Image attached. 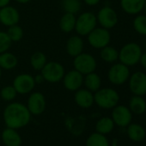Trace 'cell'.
<instances>
[{
  "label": "cell",
  "instance_id": "603a6c76",
  "mask_svg": "<svg viewBox=\"0 0 146 146\" xmlns=\"http://www.w3.org/2000/svg\"><path fill=\"white\" fill-rule=\"evenodd\" d=\"M77 18L74 14L65 13L60 19L59 28L64 33H70L75 29Z\"/></svg>",
  "mask_w": 146,
  "mask_h": 146
},
{
  "label": "cell",
  "instance_id": "60d3db41",
  "mask_svg": "<svg viewBox=\"0 0 146 146\" xmlns=\"http://www.w3.org/2000/svg\"><path fill=\"white\" fill-rule=\"evenodd\" d=\"M145 49H146V44H145Z\"/></svg>",
  "mask_w": 146,
  "mask_h": 146
},
{
  "label": "cell",
  "instance_id": "3957f363",
  "mask_svg": "<svg viewBox=\"0 0 146 146\" xmlns=\"http://www.w3.org/2000/svg\"><path fill=\"white\" fill-rule=\"evenodd\" d=\"M94 100L97 106L101 108L112 109L118 105L119 95L112 88H103L95 92Z\"/></svg>",
  "mask_w": 146,
  "mask_h": 146
},
{
  "label": "cell",
  "instance_id": "74e56055",
  "mask_svg": "<svg viewBox=\"0 0 146 146\" xmlns=\"http://www.w3.org/2000/svg\"><path fill=\"white\" fill-rule=\"evenodd\" d=\"M15 1H17L19 4H27V3L30 2L31 0H15Z\"/></svg>",
  "mask_w": 146,
  "mask_h": 146
},
{
  "label": "cell",
  "instance_id": "7a4b0ae2",
  "mask_svg": "<svg viewBox=\"0 0 146 146\" xmlns=\"http://www.w3.org/2000/svg\"><path fill=\"white\" fill-rule=\"evenodd\" d=\"M142 53V48L137 43L128 42L119 51V60L128 67L134 66L139 63Z\"/></svg>",
  "mask_w": 146,
  "mask_h": 146
},
{
  "label": "cell",
  "instance_id": "30bf717a",
  "mask_svg": "<svg viewBox=\"0 0 146 146\" xmlns=\"http://www.w3.org/2000/svg\"><path fill=\"white\" fill-rule=\"evenodd\" d=\"M129 89L134 96L146 95V74L143 71H136L130 75L128 79Z\"/></svg>",
  "mask_w": 146,
  "mask_h": 146
},
{
  "label": "cell",
  "instance_id": "4dcf8cb0",
  "mask_svg": "<svg viewBox=\"0 0 146 146\" xmlns=\"http://www.w3.org/2000/svg\"><path fill=\"white\" fill-rule=\"evenodd\" d=\"M9 38L11 39V42H17L22 40L23 36V30L22 27H20L17 24L10 26L8 29V31L6 32Z\"/></svg>",
  "mask_w": 146,
  "mask_h": 146
},
{
  "label": "cell",
  "instance_id": "e575fe53",
  "mask_svg": "<svg viewBox=\"0 0 146 146\" xmlns=\"http://www.w3.org/2000/svg\"><path fill=\"white\" fill-rule=\"evenodd\" d=\"M139 63L141 64V65L146 69V52L144 53H142V56L140 58V60H139Z\"/></svg>",
  "mask_w": 146,
  "mask_h": 146
},
{
  "label": "cell",
  "instance_id": "ab89813d",
  "mask_svg": "<svg viewBox=\"0 0 146 146\" xmlns=\"http://www.w3.org/2000/svg\"><path fill=\"white\" fill-rule=\"evenodd\" d=\"M1 76H2V70H1V68H0V78H1Z\"/></svg>",
  "mask_w": 146,
  "mask_h": 146
},
{
  "label": "cell",
  "instance_id": "ac0fdd59",
  "mask_svg": "<svg viewBox=\"0 0 146 146\" xmlns=\"http://www.w3.org/2000/svg\"><path fill=\"white\" fill-rule=\"evenodd\" d=\"M145 0H120V7L128 15H138L143 11Z\"/></svg>",
  "mask_w": 146,
  "mask_h": 146
},
{
  "label": "cell",
  "instance_id": "cb8c5ba5",
  "mask_svg": "<svg viewBox=\"0 0 146 146\" xmlns=\"http://www.w3.org/2000/svg\"><path fill=\"white\" fill-rule=\"evenodd\" d=\"M17 58L11 52H5L0 53V68L4 70H12L17 65Z\"/></svg>",
  "mask_w": 146,
  "mask_h": 146
},
{
  "label": "cell",
  "instance_id": "277c9868",
  "mask_svg": "<svg viewBox=\"0 0 146 146\" xmlns=\"http://www.w3.org/2000/svg\"><path fill=\"white\" fill-rule=\"evenodd\" d=\"M41 75L45 81L54 84L61 81L64 76V68L58 62H46L41 70Z\"/></svg>",
  "mask_w": 146,
  "mask_h": 146
},
{
  "label": "cell",
  "instance_id": "d4e9b609",
  "mask_svg": "<svg viewBox=\"0 0 146 146\" xmlns=\"http://www.w3.org/2000/svg\"><path fill=\"white\" fill-rule=\"evenodd\" d=\"M114 128V122L112 118L103 117L101 118L96 124V131L101 134L106 135L110 133Z\"/></svg>",
  "mask_w": 146,
  "mask_h": 146
},
{
  "label": "cell",
  "instance_id": "ba28073f",
  "mask_svg": "<svg viewBox=\"0 0 146 146\" xmlns=\"http://www.w3.org/2000/svg\"><path fill=\"white\" fill-rule=\"evenodd\" d=\"M87 36L90 45L96 49H102L108 46L111 40V35L108 29L104 28H96Z\"/></svg>",
  "mask_w": 146,
  "mask_h": 146
},
{
  "label": "cell",
  "instance_id": "7402d4cb",
  "mask_svg": "<svg viewBox=\"0 0 146 146\" xmlns=\"http://www.w3.org/2000/svg\"><path fill=\"white\" fill-rule=\"evenodd\" d=\"M84 84L88 90L91 92H96L101 89L102 79L97 73L94 71L85 75V78H84Z\"/></svg>",
  "mask_w": 146,
  "mask_h": 146
},
{
  "label": "cell",
  "instance_id": "6da1fadb",
  "mask_svg": "<svg viewBox=\"0 0 146 146\" xmlns=\"http://www.w3.org/2000/svg\"><path fill=\"white\" fill-rule=\"evenodd\" d=\"M31 115L27 106L20 102H12L4 110V120L6 126L16 130L26 126L30 121Z\"/></svg>",
  "mask_w": 146,
  "mask_h": 146
},
{
  "label": "cell",
  "instance_id": "44dd1931",
  "mask_svg": "<svg viewBox=\"0 0 146 146\" xmlns=\"http://www.w3.org/2000/svg\"><path fill=\"white\" fill-rule=\"evenodd\" d=\"M129 109L136 115L143 114L146 112V101L143 96H133L129 102Z\"/></svg>",
  "mask_w": 146,
  "mask_h": 146
},
{
  "label": "cell",
  "instance_id": "4fadbf2b",
  "mask_svg": "<svg viewBox=\"0 0 146 146\" xmlns=\"http://www.w3.org/2000/svg\"><path fill=\"white\" fill-rule=\"evenodd\" d=\"M27 108L33 115L41 114L46 108V99L43 94L40 92H35L31 94L28 99Z\"/></svg>",
  "mask_w": 146,
  "mask_h": 146
},
{
  "label": "cell",
  "instance_id": "484cf974",
  "mask_svg": "<svg viewBox=\"0 0 146 146\" xmlns=\"http://www.w3.org/2000/svg\"><path fill=\"white\" fill-rule=\"evenodd\" d=\"M100 56L107 63H113L119 59V51L113 46H107L101 49Z\"/></svg>",
  "mask_w": 146,
  "mask_h": 146
},
{
  "label": "cell",
  "instance_id": "f1b7e54d",
  "mask_svg": "<svg viewBox=\"0 0 146 146\" xmlns=\"http://www.w3.org/2000/svg\"><path fill=\"white\" fill-rule=\"evenodd\" d=\"M30 64L32 67L36 70H41L46 64V57L41 52H35L30 58Z\"/></svg>",
  "mask_w": 146,
  "mask_h": 146
},
{
  "label": "cell",
  "instance_id": "d6986e66",
  "mask_svg": "<svg viewBox=\"0 0 146 146\" xmlns=\"http://www.w3.org/2000/svg\"><path fill=\"white\" fill-rule=\"evenodd\" d=\"M84 41L80 36H71L66 43V52L70 56L76 57L83 52Z\"/></svg>",
  "mask_w": 146,
  "mask_h": 146
},
{
  "label": "cell",
  "instance_id": "9a60e30c",
  "mask_svg": "<svg viewBox=\"0 0 146 146\" xmlns=\"http://www.w3.org/2000/svg\"><path fill=\"white\" fill-rule=\"evenodd\" d=\"M20 20V15L17 9L12 6L0 8V23L5 26L10 27L17 24Z\"/></svg>",
  "mask_w": 146,
  "mask_h": 146
},
{
  "label": "cell",
  "instance_id": "8fae6325",
  "mask_svg": "<svg viewBox=\"0 0 146 146\" xmlns=\"http://www.w3.org/2000/svg\"><path fill=\"white\" fill-rule=\"evenodd\" d=\"M112 119L114 125L119 127H126L131 124L132 119V113L128 107L125 105H117L112 108Z\"/></svg>",
  "mask_w": 146,
  "mask_h": 146
},
{
  "label": "cell",
  "instance_id": "e0dca14e",
  "mask_svg": "<svg viewBox=\"0 0 146 146\" xmlns=\"http://www.w3.org/2000/svg\"><path fill=\"white\" fill-rule=\"evenodd\" d=\"M1 139L5 146H21L23 140L16 129L7 127L1 134Z\"/></svg>",
  "mask_w": 146,
  "mask_h": 146
},
{
  "label": "cell",
  "instance_id": "5bb4252c",
  "mask_svg": "<svg viewBox=\"0 0 146 146\" xmlns=\"http://www.w3.org/2000/svg\"><path fill=\"white\" fill-rule=\"evenodd\" d=\"M63 82L66 90L70 91H77L84 84V75L74 69L64 76Z\"/></svg>",
  "mask_w": 146,
  "mask_h": 146
},
{
  "label": "cell",
  "instance_id": "1f68e13d",
  "mask_svg": "<svg viewBox=\"0 0 146 146\" xmlns=\"http://www.w3.org/2000/svg\"><path fill=\"white\" fill-rule=\"evenodd\" d=\"M17 92L13 85L5 86L1 90V91H0V97L6 102L13 101L17 97Z\"/></svg>",
  "mask_w": 146,
  "mask_h": 146
},
{
  "label": "cell",
  "instance_id": "836d02e7",
  "mask_svg": "<svg viewBox=\"0 0 146 146\" xmlns=\"http://www.w3.org/2000/svg\"><path fill=\"white\" fill-rule=\"evenodd\" d=\"M84 1L86 5H88L90 6H95L100 3L101 0H84Z\"/></svg>",
  "mask_w": 146,
  "mask_h": 146
},
{
  "label": "cell",
  "instance_id": "f35d334b",
  "mask_svg": "<svg viewBox=\"0 0 146 146\" xmlns=\"http://www.w3.org/2000/svg\"><path fill=\"white\" fill-rule=\"evenodd\" d=\"M143 11L144 12V15L146 16V0L144 2V5H143Z\"/></svg>",
  "mask_w": 146,
  "mask_h": 146
},
{
  "label": "cell",
  "instance_id": "5b68a950",
  "mask_svg": "<svg viewBox=\"0 0 146 146\" xmlns=\"http://www.w3.org/2000/svg\"><path fill=\"white\" fill-rule=\"evenodd\" d=\"M129 67L122 63H117L111 66L108 70V78L111 84L113 85H122L125 84L130 78Z\"/></svg>",
  "mask_w": 146,
  "mask_h": 146
},
{
  "label": "cell",
  "instance_id": "9c48e42d",
  "mask_svg": "<svg viewBox=\"0 0 146 146\" xmlns=\"http://www.w3.org/2000/svg\"><path fill=\"white\" fill-rule=\"evenodd\" d=\"M96 19L102 28L108 30L114 28L119 21L116 11L110 6H104L103 8H102L98 11Z\"/></svg>",
  "mask_w": 146,
  "mask_h": 146
},
{
  "label": "cell",
  "instance_id": "d6a6232c",
  "mask_svg": "<svg viewBox=\"0 0 146 146\" xmlns=\"http://www.w3.org/2000/svg\"><path fill=\"white\" fill-rule=\"evenodd\" d=\"M11 40L9 38L7 33L0 32V53L7 52L11 46Z\"/></svg>",
  "mask_w": 146,
  "mask_h": 146
},
{
  "label": "cell",
  "instance_id": "8d00e7d4",
  "mask_svg": "<svg viewBox=\"0 0 146 146\" xmlns=\"http://www.w3.org/2000/svg\"><path fill=\"white\" fill-rule=\"evenodd\" d=\"M35 84H41L43 81H45L41 74H40V75H37V76L35 78Z\"/></svg>",
  "mask_w": 146,
  "mask_h": 146
},
{
  "label": "cell",
  "instance_id": "7c38bea8",
  "mask_svg": "<svg viewBox=\"0 0 146 146\" xmlns=\"http://www.w3.org/2000/svg\"><path fill=\"white\" fill-rule=\"evenodd\" d=\"M13 86L17 94L26 95L30 93L35 89V80L33 76L23 73V74H20L16 77L13 81Z\"/></svg>",
  "mask_w": 146,
  "mask_h": 146
},
{
  "label": "cell",
  "instance_id": "4316f807",
  "mask_svg": "<svg viewBox=\"0 0 146 146\" xmlns=\"http://www.w3.org/2000/svg\"><path fill=\"white\" fill-rule=\"evenodd\" d=\"M86 146H109V142L105 135L96 131L87 138Z\"/></svg>",
  "mask_w": 146,
  "mask_h": 146
},
{
  "label": "cell",
  "instance_id": "f546056e",
  "mask_svg": "<svg viewBox=\"0 0 146 146\" xmlns=\"http://www.w3.org/2000/svg\"><path fill=\"white\" fill-rule=\"evenodd\" d=\"M132 26L134 30L141 35H146V16L145 15H137L132 22Z\"/></svg>",
  "mask_w": 146,
  "mask_h": 146
},
{
  "label": "cell",
  "instance_id": "52a82bcc",
  "mask_svg": "<svg viewBox=\"0 0 146 146\" xmlns=\"http://www.w3.org/2000/svg\"><path fill=\"white\" fill-rule=\"evenodd\" d=\"M96 25V16L92 12H84L77 18L75 30L79 35L85 36L95 29Z\"/></svg>",
  "mask_w": 146,
  "mask_h": 146
},
{
  "label": "cell",
  "instance_id": "d590c367",
  "mask_svg": "<svg viewBox=\"0 0 146 146\" xmlns=\"http://www.w3.org/2000/svg\"><path fill=\"white\" fill-rule=\"evenodd\" d=\"M10 2H11V0H0V8H3V7L9 5Z\"/></svg>",
  "mask_w": 146,
  "mask_h": 146
},
{
  "label": "cell",
  "instance_id": "b9f144b4",
  "mask_svg": "<svg viewBox=\"0 0 146 146\" xmlns=\"http://www.w3.org/2000/svg\"><path fill=\"white\" fill-rule=\"evenodd\" d=\"M0 138H1V135H0Z\"/></svg>",
  "mask_w": 146,
  "mask_h": 146
},
{
  "label": "cell",
  "instance_id": "83f0119b",
  "mask_svg": "<svg viewBox=\"0 0 146 146\" xmlns=\"http://www.w3.org/2000/svg\"><path fill=\"white\" fill-rule=\"evenodd\" d=\"M62 7L65 13L77 14L82 7L80 0H62Z\"/></svg>",
  "mask_w": 146,
  "mask_h": 146
},
{
  "label": "cell",
  "instance_id": "2e32d148",
  "mask_svg": "<svg viewBox=\"0 0 146 146\" xmlns=\"http://www.w3.org/2000/svg\"><path fill=\"white\" fill-rule=\"evenodd\" d=\"M75 102L82 108H89L93 106L95 100L93 92L87 89H79L75 94Z\"/></svg>",
  "mask_w": 146,
  "mask_h": 146
},
{
  "label": "cell",
  "instance_id": "ffe728a7",
  "mask_svg": "<svg viewBox=\"0 0 146 146\" xmlns=\"http://www.w3.org/2000/svg\"><path fill=\"white\" fill-rule=\"evenodd\" d=\"M126 129V132H127V136L128 137L136 143H139L142 142L146 136V131L143 128V126H142L139 124H130L128 125Z\"/></svg>",
  "mask_w": 146,
  "mask_h": 146
},
{
  "label": "cell",
  "instance_id": "8992f818",
  "mask_svg": "<svg viewBox=\"0 0 146 146\" xmlns=\"http://www.w3.org/2000/svg\"><path fill=\"white\" fill-rule=\"evenodd\" d=\"M73 65L76 70L79 71L83 75L94 72L97 67V63L94 56L90 53L82 52L79 55L74 57Z\"/></svg>",
  "mask_w": 146,
  "mask_h": 146
}]
</instances>
